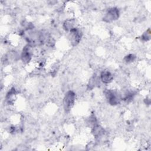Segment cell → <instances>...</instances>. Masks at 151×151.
Listing matches in <instances>:
<instances>
[{
	"label": "cell",
	"instance_id": "1",
	"mask_svg": "<svg viewBox=\"0 0 151 151\" xmlns=\"http://www.w3.org/2000/svg\"><path fill=\"white\" fill-rule=\"evenodd\" d=\"M105 97L108 103L112 106H115L120 103L122 100L121 95L113 89H107L104 91Z\"/></svg>",
	"mask_w": 151,
	"mask_h": 151
},
{
	"label": "cell",
	"instance_id": "6",
	"mask_svg": "<svg viewBox=\"0 0 151 151\" xmlns=\"http://www.w3.org/2000/svg\"><path fill=\"white\" fill-rule=\"evenodd\" d=\"M99 78L100 81L104 84H109L113 80V75L108 70H103L100 73Z\"/></svg>",
	"mask_w": 151,
	"mask_h": 151
},
{
	"label": "cell",
	"instance_id": "5",
	"mask_svg": "<svg viewBox=\"0 0 151 151\" xmlns=\"http://www.w3.org/2000/svg\"><path fill=\"white\" fill-rule=\"evenodd\" d=\"M70 40L73 45H77L81 41L82 37L81 31L77 28H74L70 31Z\"/></svg>",
	"mask_w": 151,
	"mask_h": 151
},
{
	"label": "cell",
	"instance_id": "8",
	"mask_svg": "<svg viewBox=\"0 0 151 151\" xmlns=\"http://www.w3.org/2000/svg\"><path fill=\"white\" fill-rule=\"evenodd\" d=\"M76 21L74 19H68L63 23V28L65 31H70L76 28Z\"/></svg>",
	"mask_w": 151,
	"mask_h": 151
},
{
	"label": "cell",
	"instance_id": "4",
	"mask_svg": "<svg viewBox=\"0 0 151 151\" xmlns=\"http://www.w3.org/2000/svg\"><path fill=\"white\" fill-rule=\"evenodd\" d=\"M33 46L28 44L25 45L22 51L21 54V59L24 63H28L32 59L33 55Z\"/></svg>",
	"mask_w": 151,
	"mask_h": 151
},
{
	"label": "cell",
	"instance_id": "9",
	"mask_svg": "<svg viewBox=\"0 0 151 151\" xmlns=\"http://www.w3.org/2000/svg\"><path fill=\"white\" fill-rule=\"evenodd\" d=\"M99 81H100L99 77H97L96 76H93L90 80L89 81V83L88 84V87H89V88H93L94 87H95L99 83Z\"/></svg>",
	"mask_w": 151,
	"mask_h": 151
},
{
	"label": "cell",
	"instance_id": "7",
	"mask_svg": "<svg viewBox=\"0 0 151 151\" xmlns=\"http://www.w3.org/2000/svg\"><path fill=\"white\" fill-rule=\"evenodd\" d=\"M91 133L95 137L100 138L104 134L105 130L104 128H103L101 126L96 124L93 126Z\"/></svg>",
	"mask_w": 151,
	"mask_h": 151
},
{
	"label": "cell",
	"instance_id": "10",
	"mask_svg": "<svg viewBox=\"0 0 151 151\" xmlns=\"http://www.w3.org/2000/svg\"><path fill=\"white\" fill-rule=\"evenodd\" d=\"M136 59V56L133 54H129L125 56L124 58V60L126 63H130L134 61Z\"/></svg>",
	"mask_w": 151,
	"mask_h": 151
},
{
	"label": "cell",
	"instance_id": "11",
	"mask_svg": "<svg viewBox=\"0 0 151 151\" xmlns=\"http://www.w3.org/2000/svg\"><path fill=\"white\" fill-rule=\"evenodd\" d=\"M150 38V29L146 30L141 36V39L144 41H147Z\"/></svg>",
	"mask_w": 151,
	"mask_h": 151
},
{
	"label": "cell",
	"instance_id": "3",
	"mask_svg": "<svg viewBox=\"0 0 151 151\" xmlns=\"http://www.w3.org/2000/svg\"><path fill=\"white\" fill-rule=\"evenodd\" d=\"M120 11L116 7L110 8L104 15L103 20L105 22L110 23L117 20L119 18Z\"/></svg>",
	"mask_w": 151,
	"mask_h": 151
},
{
	"label": "cell",
	"instance_id": "2",
	"mask_svg": "<svg viewBox=\"0 0 151 151\" xmlns=\"http://www.w3.org/2000/svg\"><path fill=\"white\" fill-rule=\"evenodd\" d=\"M76 100V94L72 90L65 93L63 99V107L65 111H69L73 107Z\"/></svg>",
	"mask_w": 151,
	"mask_h": 151
}]
</instances>
